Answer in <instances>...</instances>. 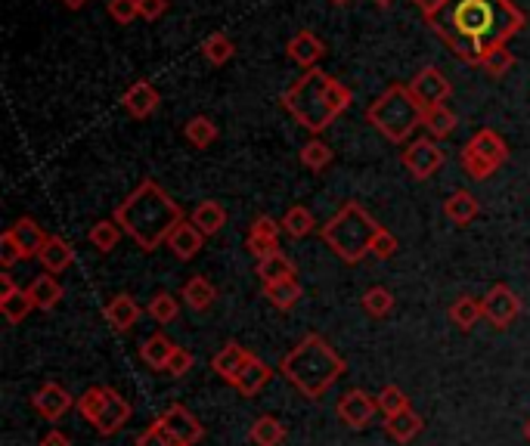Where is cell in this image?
Segmentation results:
<instances>
[{"label": "cell", "mask_w": 530, "mask_h": 446, "mask_svg": "<svg viewBox=\"0 0 530 446\" xmlns=\"http://www.w3.org/2000/svg\"><path fill=\"white\" fill-rule=\"evenodd\" d=\"M524 437H527V440H530V422H527V425H524Z\"/></svg>", "instance_id": "obj_59"}, {"label": "cell", "mask_w": 530, "mask_h": 446, "mask_svg": "<svg viewBox=\"0 0 530 446\" xmlns=\"http://www.w3.org/2000/svg\"><path fill=\"white\" fill-rule=\"evenodd\" d=\"M193 363H196V357L190 354V350H186V347H177V350H174V357H171V363H168V375L183 378L186 372L193 369Z\"/></svg>", "instance_id": "obj_50"}, {"label": "cell", "mask_w": 530, "mask_h": 446, "mask_svg": "<svg viewBox=\"0 0 530 446\" xmlns=\"http://www.w3.org/2000/svg\"><path fill=\"white\" fill-rule=\"evenodd\" d=\"M165 245L171 248L174 258H180V261H193L196 254L202 251V245H205V236H202V230L196 227L193 220H180L177 227H174V233L168 236Z\"/></svg>", "instance_id": "obj_16"}, {"label": "cell", "mask_w": 530, "mask_h": 446, "mask_svg": "<svg viewBox=\"0 0 530 446\" xmlns=\"http://www.w3.org/2000/svg\"><path fill=\"white\" fill-rule=\"evenodd\" d=\"M279 233H283V223L267 217V214H258L255 223H252V236H264V239H279Z\"/></svg>", "instance_id": "obj_51"}, {"label": "cell", "mask_w": 530, "mask_h": 446, "mask_svg": "<svg viewBox=\"0 0 530 446\" xmlns=\"http://www.w3.org/2000/svg\"><path fill=\"white\" fill-rule=\"evenodd\" d=\"M478 66H481L490 78H503V75H509V69L515 66V56H512V50H509L506 44H493V47H487V50L481 53Z\"/></svg>", "instance_id": "obj_31"}, {"label": "cell", "mask_w": 530, "mask_h": 446, "mask_svg": "<svg viewBox=\"0 0 530 446\" xmlns=\"http://www.w3.org/2000/svg\"><path fill=\"white\" fill-rule=\"evenodd\" d=\"M335 412H338V419L345 422L348 428L363 431V428H369V425H372V419H376V412H379V400L372 397L369 391H363V388H354V391H348L345 397L338 400Z\"/></svg>", "instance_id": "obj_11"}, {"label": "cell", "mask_w": 530, "mask_h": 446, "mask_svg": "<svg viewBox=\"0 0 530 446\" xmlns=\"http://www.w3.org/2000/svg\"><path fill=\"white\" fill-rule=\"evenodd\" d=\"M351 103H354V93L320 69L304 72L283 93V106L310 134H323L341 112L351 109Z\"/></svg>", "instance_id": "obj_3"}, {"label": "cell", "mask_w": 530, "mask_h": 446, "mask_svg": "<svg viewBox=\"0 0 530 446\" xmlns=\"http://www.w3.org/2000/svg\"><path fill=\"white\" fill-rule=\"evenodd\" d=\"M106 323L112 326V332H131L140 320V304L131 295H115L106 307H103Z\"/></svg>", "instance_id": "obj_18"}, {"label": "cell", "mask_w": 530, "mask_h": 446, "mask_svg": "<svg viewBox=\"0 0 530 446\" xmlns=\"http://www.w3.org/2000/svg\"><path fill=\"white\" fill-rule=\"evenodd\" d=\"M255 273L261 276V282H283V279H295V264L283 251H276V254H270V258L258 261Z\"/></svg>", "instance_id": "obj_33"}, {"label": "cell", "mask_w": 530, "mask_h": 446, "mask_svg": "<svg viewBox=\"0 0 530 446\" xmlns=\"http://www.w3.org/2000/svg\"><path fill=\"white\" fill-rule=\"evenodd\" d=\"M372 4H376V7H391L394 0H372Z\"/></svg>", "instance_id": "obj_57"}, {"label": "cell", "mask_w": 530, "mask_h": 446, "mask_svg": "<svg viewBox=\"0 0 530 446\" xmlns=\"http://www.w3.org/2000/svg\"><path fill=\"white\" fill-rule=\"evenodd\" d=\"M248 360H252V350H245L239 341H227V344L214 354L211 369H214L217 378H224L227 385H233V381L239 378V372H242V366H245Z\"/></svg>", "instance_id": "obj_15"}, {"label": "cell", "mask_w": 530, "mask_h": 446, "mask_svg": "<svg viewBox=\"0 0 530 446\" xmlns=\"http://www.w3.org/2000/svg\"><path fill=\"white\" fill-rule=\"evenodd\" d=\"M41 446H72V440L62 434V431H47V434L41 437Z\"/></svg>", "instance_id": "obj_55"}, {"label": "cell", "mask_w": 530, "mask_h": 446, "mask_svg": "<svg viewBox=\"0 0 530 446\" xmlns=\"http://www.w3.org/2000/svg\"><path fill=\"white\" fill-rule=\"evenodd\" d=\"M155 425L162 428V434L171 440V446H196L205 437V428L199 425V419L180 403L168 406L162 416L155 419Z\"/></svg>", "instance_id": "obj_7"}, {"label": "cell", "mask_w": 530, "mask_h": 446, "mask_svg": "<svg viewBox=\"0 0 530 446\" xmlns=\"http://www.w3.org/2000/svg\"><path fill=\"white\" fill-rule=\"evenodd\" d=\"M180 298L190 304L193 310H208L211 304H214V298H217V289L211 285V279H205V276H193V279H186V285H183V292H180Z\"/></svg>", "instance_id": "obj_30"}, {"label": "cell", "mask_w": 530, "mask_h": 446, "mask_svg": "<svg viewBox=\"0 0 530 446\" xmlns=\"http://www.w3.org/2000/svg\"><path fill=\"white\" fill-rule=\"evenodd\" d=\"M410 93L422 109H434V106H447L453 84L447 81V75L438 66H422L410 81Z\"/></svg>", "instance_id": "obj_8"}, {"label": "cell", "mask_w": 530, "mask_h": 446, "mask_svg": "<svg viewBox=\"0 0 530 446\" xmlns=\"http://www.w3.org/2000/svg\"><path fill=\"white\" fill-rule=\"evenodd\" d=\"M462 171L469 174L472 180H487L490 174H496V168L487 162V158L481 152H475L469 143L462 146Z\"/></svg>", "instance_id": "obj_44"}, {"label": "cell", "mask_w": 530, "mask_h": 446, "mask_svg": "<svg viewBox=\"0 0 530 446\" xmlns=\"http://www.w3.org/2000/svg\"><path fill=\"white\" fill-rule=\"evenodd\" d=\"M19 261H25V254H22V248H19L16 236L7 230L4 236H0V264H4V267L10 270V267H13V264H19Z\"/></svg>", "instance_id": "obj_48"}, {"label": "cell", "mask_w": 530, "mask_h": 446, "mask_svg": "<svg viewBox=\"0 0 530 446\" xmlns=\"http://www.w3.org/2000/svg\"><path fill=\"white\" fill-rule=\"evenodd\" d=\"M450 320H453L462 332H472V329L484 320L481 301H478V298H469V295H462V298L450 307Z\"/></svg>", "instance_id": "obj_34"}, {"label": "cell", "mask_w": 530, "mask_h": 446, "mask_svg": "<svg viewBox=\"0 0 530 446\" xmlns=\"http://www.w3.org/2000/svg\"><path fill=\"white\" fill-rule=\"evenodd\" d=\"M183 137L190 140V146H196V149H208L217 140V124L208 115H196V118L186 121Z\"/></svg>", "instance_id": "obj_37"}, {"label": "cell", "mask_w": 530, "mask_h": 446, "mask_svg": "<svg viewBox=\"0 0 530 446\" xmlns=\"http://www.w3.org/2000/svg\"><path fill=\"white\" fill-rule=\"evenodd\" d=\"M400 162H403V168H407L416 180H428L431 174L441 171V165H444V149L434 143V140L422 137V140H413L407 149H403Z\"/></svg>", "instance_id": "obj_10"}, {"label": "cell", "mask_w": 530, "mask_h": 446, "mask_svg": "<svg viewBox=\"0 0 530 446\" xmlns=\"http://www.w3.org/2000/svg\"><path fill=\"white\" fill-rule=\"evenodd\" d=\"M62 4H66L69 10H81V7L87 4V0H62Z\"/></svg>", "instance_id": "obj_56"}, {"label": "cell", "mask_w": 530, "mask_h": 446, "mask_svg": "<svg viewBox=\"0 0 530 446\" xmlns=\"http://www.w3.org/2000/svg\"><path fill=\"white\" fill-rule=\"evenodd\" d=\"M28 295H31V301H35V310H53L62 301V285L53 273H41L31 279Z\"/></svg>", "instance_id": "obj_26"}, {"label": "cell", "mask_w": 530, "mask_h": 446, "mask_svg": "<svg viewBox=\"0 0 530 446\" xmlns=\"http://www.w3.org/2000/svg\"><path fill=\"white\" fill-rule=\"evenodd\" d=\"M248 437H252L255 446H283L286 440V425L276 422L273 416H261L255 419L252 431H248Z\"/></svg>", "instance_id": "obj_35"}, {"label": "cell", "mask_w": 530, "mask_h": 446, "mask_svg": "<svg viewBox=\"0 0 530 446\" xmlns=\"http://www.w3.org/2000/svg\"><path fill=\"white\" fill-rule=\"evenodd\" d=\"M363 310L369 316H376V320H382V316H388L394 310V295L391 289H385V285H372V289L363 295Z\"/></svg>", "instance_id": "obj_43"}, {"label": "cell", "mask_w": 530, "mask_h": 446, "mask_svg": "<svg viewBox=\"0 0 530 446\" xmlns=\"http://www.w3.org/2000/svg\"><path fill=\"white\" fill-rule=\"evenodd\" d=\"M332 4H335V7H348V4H351V0H332Z\"/></svg>", "instance_id": "obj_58"}, {"label": "cell", "mask_w": 530, "mask_h": 446, "mask_svg": "<svg viewBox=\"0 0 530 446\" xmlns=\"http://www.w3.org/2000/svg\"><path fill=\"white\" fill-rule=\"evenodd\" d=\"M245 248L252 251L255 258L261 261V258H270V254H276V251H279V239H264V236H252V233H248Z\"/></svg>", "instance_id": "obj_49"}, {"label": "cell", "mask_w": 530, "mask_h": 446, "mask_svg": "<svg viewBox=\"0 0 530 446\" xmlns=\"http://www.w3.org/2000/svg\"><path fill=\"white\" fill-rule=\"evenodd\" d=\"M121 106L128 109L131 118H149L155 109L162 106V93H159V87L149 84V81H134L128 90H124Z\"/></svg>", "instance_id": "obj_14"}, {"label": "cell", "mask_w": 530, "mask_h": 446, "mask_svg": "<svg viewBox=\"0 0 530 446\" xmlns=\"http://www.w3.org/2000/svg\"><path fill=\"white\" fill-rule=\"evenodd\" d=\"M478 211H481V205L469 189H456V193L444 202V214H447V220L456 223V227H469V223L478 217Z\"/></svg>", "instance_id": "obj_25"}, {"label": "cell", "mask_w": 530, "mask_h": 446, "mask_svg": "<svg viewBox=\"0 0 530 446\" xmlns=\"http://www.w3.org/2000/svg\"><path fill=\"white\" fill-rule=\"evenodd\" d=\"M270 378H273V369H270L261 357L252 354V360L242 366L239 378L233 381V388H236L242 397H255V394H261V388L267 385Z\"/></svg>", "instance_id": "obj_20"}, {"label": "cell", "mask_w": 530, "mask_h": 446, "mask_svg": "<svg viewBox=\"0 0 530 446\" xmlns=\"http://www.w3.org/2000/svg\"><path fill=\"white\" fill-rule=\"evenodd\" d=\"M109 397H112V388H87L78 397V412L90 425H97V419L103 416V409L109 406Z\"/></svg>", "instance_id": "obj_38"}, {"label": "cell", "mask_w": 530, "mask_h": 446, "mask_svg": "<svg viewBox=\"0 0 530 446\" xmlns=\"http://www.w3.org/2000/svg\"><path fill=\"white\" fill-rule=\"evenodd\" d=\"M112 220L143 251H155L162 242H168L174 227L183 220V208L155 180H143L134 193L115 208Z\"/></svg>", "instance_id": "obj_2"}, {"label": "cell", "mask_w": 530, "mask_h": 446, "mask_svg": "<svg viewBox=\"0 0 530 446\" xmlns=\"http://www.w3.org/2000/svg\"><path fill=\"white\" fill-rule=\"evenodd\" d=\"M131 403L128 400H124L115 388H112V397H109V406L103 409V416L97 419V425H93V428H97L103 437H112V434H118L124 425H128L131 422Z\"/></svg>", "instance_id": "obj_21"}, {"label": "cell", "mask_w": 530, "mask_h": 446, "mask_svg": "<svg viewBox=\"0 0 530 446\" xmlns=\"http://www.w3.org/2000/svg\"><path fill=\"white\" fill-rule=\"evenodd\" d=\"M168 13V0H140V19L155 22Z\"/></svg>", "instance_id": "obj_53"}, {"label": "cell", "mask_w": 530, "mask_h": 446, "mask_svg": "<svg viewBox=\"0 0 530 446\" xmlns=\"http://www.w3.org/2000/svg\"><path fill=\"white\" fill-rule=\"evenodd\" d=\"M422 416H416L413 409H407V412H397V416H388L385 419V434L394 440V443H410L413 437H419V431H422Z\"/></svg>", "instance_id": "obj_28"}, {"label": "cell", "mask_w": 530, "mask_h": 446, "mask_svg": "<svg viewBox=\"0 0 530 446\" xmlns=\"http://www.w3.org/2000/svg\"><path fill=\"white\" fill-rule=\"evenodd\" d=\"M137 446H171V440L162 434V428H159V425L152 422L146 431H140V434H137Z\"/></svg>", "instance_id": "obj_52"}, {"label": "cell", "mask_w": 530, "mask_h": 446, "mask_svg": "<svg viewBox=\"0 0 530 446\" xmlns=\"http://www.w3.org/2000/svg\"><path fill=\"white\" fill-rule=\"evenodd\" d=\"M31 406L38 409L41 419L56 422V419H62L75 406V400H72V394L66 388L59 385V381H44V385L35 391V397H31Z\"/></svg>", "instance_id": "obj_13"}, {"label": "cell", "mask_w": 530, "mask_h": 446, "mask_svg": "<svg viewBox=\"0 0 530 446\" xmlns=\"http://www.w3.org/2000/svg\"><path fill=\"white\" fill-rule=\"evenodd\" d=\"M87 239H90L93 248L106 254V251H112V248L118 245V239H121V227H118L115 220H100V223H93V227H90Z\"/></svg>", "instance_id": "obj_42"}, {"label": "cell", "mask_w": 530, "mask_h": 446, "mask_svg": "<svg viewBox=\"0 0 530 446\" xmlns=\"http://www.w3.org/2000/svg\"><path fill=\"white\" fill-rule=\"evenodd\" d=\"M109 16L118 25H131L140 16V0H109Z\"/></svg>", "instance_id": "obj_46"}, {"label": "cell", "mask_w": 530, "mask_h": 446, "mask_svg": "<svg viewBox=\"0 0 530 446\" xmlns=\"http://www.w3.org/2000/svg\"><path fill=\"white\" fill-rule=\"evenodd\" d=\"M422 124L428 127V134L434 140H444L456 131V112L447 109V106H434V109H425L422 115Z\"/></svg>", "instance_id": "obj_36"}, {"label": "cell", "mask_w": 530, "mask_h": 446, "mask_svg": "<svg viewBox=\"0 0 530 446\" xmlns=\"http://www.w3.org/2000/svg\"><path fill=\"white\" fill-rule=\"evenodd\" d=\"M264 298L276 310H292L301 301V282L298 279H283V282H264Z\"/></svg>", "instance_id": "obj_29"}, {"label": "cell", "mask_w": 530, "mask_h": 446, "mask_svg": "<svg viewBox=\"0 0 530 446\" xmlns=\"http://www.w3.org/2000/svg\"><path fill=\"white\" fill-rule=\"evenodd\" d=\"M394 251H397V236L391 233V230H379L376 233V239H372V258H379V261H388V258H394Z\"/></svg>", "instance_id": "obj_47"}, {"label": "cell", "mask_w": 530, "mask_h": 446, "mask_svg": "<svg viewBox=\"0 0 530 446\" xmlns=\"http://www.w3.org/2000/svg\"><path fill=\"white\" fill-rule=\"evenodd\" d=\"M149 316L159 326H171L177 316H180V301L171 295V292H159V295H152L149 301Z\"/></svg>", "instance_id": "obj_40"}, {"label": "cell", "mask_w": 530, "mask_h": 446, "mask_svg": "<svg viewBox=\"0 0 530 446\" xmlns=\"http://www.w3.org/2000/svg\"><path fill=\"white\" fill-rule=\"evenodd\" d=\"M527 16L512 4V0H459V4L444 16L428 19L453 56L462 62L478 66L481 53L493 44H506L512 35L524 28Z\"/></svg>", "instance_id": "obj_1"}, {"label": "cell", "mask_w": 530, "mask_h": 446, "mask_svg": "<svg viewBox=\"0 0 530 446\" xmlns=\"http://www.w3.org/2000/svg\"><path fill=\"white\" fill-rule=\"evenodd\" d=\"M382 227L372 220L363 205L345 202L326 223H323V242L332 248V254L345 264H360L372 251V239H376Z\"/></svg>", "instance_id": "obj_5"}, {"label": "cell", "mask_w": 530, "mask_h": 446, "mask_svg": "<svg viewBox=\"0 0 530 446\" xmlns=\"http://www.w3.org/2000/svg\"><path fill=\"white\" fill-rule=\"evenodd\" d=\"M196 227L202 230V236H214V233H221L224 230V223H227V208L221 202H214V199H205L193 208V217H190Z\"/></svg>", "instance_id": "obj_27"}, {"label": "cell", "mask_w": 530, "mask_h": 446, "mask_svg": "<svg viewBox=\"0 0 530 446\" xmlns=\"http://www.w3.org/2000/svg\"><path fill=\"white\" fill-rule=\"evenodd\" d=\"M31 310H35V301H31L28 289H19L10 273H0V313H4V320L19 326Z\"/></svg>", "instance_id": "obj_12"}, {"label": "cell", "mask_w": 530, "mask_h": 446, "mask_svg": "<svg viewBox=\"0 0 530 446\" xmlns=\"http://www.w3.org/2000/svg\"><path fill=\"white\" fill-rule=\"evenodd\" d=\"M469 146L475 152H481L493 168H503L509 162V143L496 131H490V127H481V131L469 140Z\"/></svg>", "instance_id": "obj_23"}, {"label": "cell", "mask_w": 530, "mask_h": 446, "mask_svg": "<svg viewBox=\"0 0 530 446\" xmlns=\"http://www.w3.org/2000/svg\"><path fill=\"white\" fill-rule=\"evenodd\" d=\"M279 223H283V233H289L292 239H304V236H310L317 230V217L310 214V208H304V205H292Z\"/></svg>", "instance_id": "obj_32"}, {"label": "cell", "mask_w": 530, "mask_h": 446, "mask_svg": "<svg viewBox=\"0 0 530 446\" xmlns=\"http://www.w3.org/2000/svg\"><path fill=\"white\" fill-rule=\"evenodd\" d=\"M202 53L211 66H224V62H230L236 56V44L224 35V31H214V35H208L202 41Z\"/></svg>", "instance_id": "obj_39"}, {"label": "cell", "mask_w": 530, "mask_h": 446, "mask_svg": "<svg viewBox=\"0 0 530 446\" xmlns=\"http://www.w3.org/2000/svg\"><path fill=\"white\" fill-rule=\"evenodd\" d=\"M38 261H41V267L47 273L56 276V273L69 270L75 264V248L66 239H62V236H47V242H44V248L38 254Z\"/></svg>", "instance_id": "obj_19"}, {"label": "cell", "mask_w": 530, "mask_h": 446, "mask_svg": "<svg viewBox=\"0 0 530 446\" xmlns=\"http://www.w3.org/2000/svg\"><path fill=\"white\" fill-rule=\"evenodd\" d=\"M345 369L348 363L341 360L335 354V347L317 332L304 335L298 347H292L283 357V363H279V372H283L289 385L307 400H320L335 381L345 375Z\"/></svg>", "instance_id": "obj_4"}, {"label": "cell", "mask_w": 530, "mask_h": 446, "mask_svg": "<svg viewBox=\"0 0 530 446\" xmlns=\"http://www.w3.org/2000/svg\"><path fill=\"white\" fill-rule=\"evenodd\" d=\"M286 50H289V59L298 62V66H301L304 72L317 69V62L326 56V47H323V41L314 35V31H298V35L289 41Z\"/></svg>", "instance_id": "obj_17"}, {"label": "cell", "mask_w": 530, "mask_h": 446, "mask_svg": "<svg viewBox=\"0 0 530 446\" xmlns=\"http://www.w3.org/2000/svg\"><path fill=\"white\" fill-rule=\"evenodd\" d=\"M481 310H484V320L493 329H509L521 313V298L509 289V285L500 282L481 298Z\"/></svg>", "instance_id": "obj_9"}, {"label": "cell", "mask_w": 530, "mask_h": 446, "mask_svg": "<svg viewBox=\"0 0 530 446\" xmlns=\"http://www.w3.org/2000/svg\"><path fill=\"white\" fill-rule=\"evenodd\" d=\"M10 233L16 236V242H19V248H22V254H25V261H28V258H38L41 248H44V242H47V233H44L31 217H19L13 227H10Z\"/></svg>", "instance_id": "obj_24"}, {"label": "cell", "mask_w": 530, "mask_h": 446, "mask_svg": "<svg viewBox=\"0 0 530 446\" xmlns=\"http://www.w3.org/2000/svg\"><path fill=\"white\" fill-rule=\"evenodd\" d=\"M174 350H177V344H174L168 335L155 332V335H149V338L140 344V360H143L149 369L168 372V363H171V357H174Z\"/></svg>", "instance_id": "obj_22"}, {"label": "cell", "mask_w": 530, "mask_h": 446, "mask_svg": "<svg viewBox=\"0 0 530 446\" xmlns=\"http://www.w3.org/2000/svg\"><path fill=\"white\" fill-rule=\"evenodd\" d=\"M413 4L422 10L425 19H434V16H441L450 7V0H413Z\"/></svg>", "instance_id": "obj_54"}, {"label": "cell", "mask_w": 530, "mask_h": 446, "mask_svg": "<svg viewBox=\"0 0 530 446\" xmlns=\"http://www.w3.org/2000/svg\"><path fill=\"white\" fill-rule=\"evenodd\" d=\"M425 109L410 93V84H391L366 106V121L391 143H407L422 124Z\"/></svg>", "instance_id": "obj_6"}, {"label": "cell", "mask_w": 530, "mask_h": 446, "mask_svg": "<svg viewBox=\"0 0 530 446\" xmlns=\"http://www.w3.org/2000/svg\"><path fill=\"white\" fill-rule=\"evenodd\" d=\"M301 165L307 168V171H323V168H329L332 165V149L323 143V140H307L304 146H301Z\"/></svg>", "instance_id": "obj_41"}, {"label": "cell", "mask_w": 530, "mask_h": 446, "mask_svg": "<svg viewBox=\"0 0 530 446\" xmlns=\"http://www.w3.org/2000/svg\"><path fill=\"white\" fill-rule=\"evenodd\" d=\"M376 400H379V412H385V419H388V416H397V412H407V409H410V397L403 394L397 385L382 388Z\"/></svg>", "instance_id": "obj_45"}]
</instances>
